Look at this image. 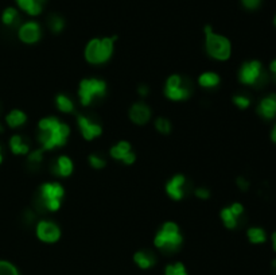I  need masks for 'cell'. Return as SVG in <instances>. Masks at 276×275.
I'll use <instances>...</instances> for the list:
<instances>
[{
  "mask_svg": "<svg viewBox=\"0 0 276 275\" xmlns=\"http://www.w3.org/2000/svg\"><path fill=\"white\" fill-rule=\"evenodd\" d=\"M70 135V127L55 116L40 119L38 123V142L42 150L49 151L65 146Z\"/></svg>",
  "mask_w": 276,
  "mask_h": 275,
  "instance_id": "obj_1",
  "label": "cell"
},
{
  "mask_svg": "<svg viewBox=\"0 0 276 275\" xmlns=\"http://www.w3.org/2000/svg\"><path fill=\"white\" fill-rule=\"evenodd\" d=\"M65 189L59 182L42 183L34 197V210L36 213L57 212L61 208Z\"/></svg>",
  "mask_w": 276,
  "mask_h": 275,
  "instance_id": "obj_2",
  "label": "cell"
},
{
  "mask_svg": "<svg viewBox=\"0 0 276 275\" xmlns=\"http://www.w3.org/2000/svg\"><path fill=\"white\" fill-rule=\"evenodd\" d=\"M183 243V236L181 234V228L174 221H166L156 232L154 238V244L158 249L164 253L177 252Z\"/></svg>",
  "mask_w": 276,
  "mask_h": 275,
  "instance_id": "obj_3",
  "label": "cell"
},
{
  "mask_svg": "<svg viewBox=\"0 0 276 275\" xmlns=\"http://www.w3.org/2000/svg\"><path fill=\"white\" fill-rule=\"evenodd\" d=\"M116 37L93 38L85 46V59L91 65H102L108 62L113 54Z\"/></svg>",
  "mask_w": 276,
  "mask_h": 275,
  "instance_id": "obj_4",
  "label": "cell"
},
{
  "mask_svg": "<svg viewBox=\"0 0 276 275\" xmlns=\"http://www.w3.org/2000/svg\"><path fill=\"white\" fill-rule=\"evenodd\" d=\"M205 49L209 57L217 61H226L232 54V45L226 37L217 34L211 26H205Z\"/></svg>",
  "mask_w": 276,
  "mask_h": 275,
  "instance_id": "obj_5",
  "label": "cell"
},
{
  "mask_svg": "<svg viewBox=\"0 0 276 275\" xmlns=\"http://www.w3.org/2000/svg\"><path fill=\"white\" fill-rule=\"evenodd\" d=\"M78 99L81 105L88 107L97 100H101L107 95V82L101 78H84L78 84Z\"/></svg>",
  "mask_w": 276,
  "mask_h": 275,
  "instance_id": "obj_6",
  "label": "cell"
},
{
  "mask_svg": "<svg viewBox=\"0 0 276 275\" xmlns=\"http://www.w3.org/2000/svg\"><path fill=\"white\" fill-rule=\"evenodd\" d=\"M239 80L244 85L260 88L268 82V74L263 68V64L253 59V61L243 64L239 70Z\"/></svg>",
  "mask_w": 276,
  "mask_h": 275,
  "instance_id": "obj_7",
  "label": "cell"
},
{
  "mask_svg": "<svg viewBox=\"0 0 276 275\" xmlns=\"http://www.w3.org/2000/svg\"><path fill=\"white\" fill-rule=\"evenodd\" d=\"M163 92L171 101H183L193 95V84L189 78L181 74H173L166 80Z\"/></svg>",
  "mask_w": 276,
  "mask_h": 275,
  "instance_id": "obj_8",
  "label": "cell"
},
{
  "mask_svg": "<svg viewBox=\"0 0 276 275\" xmlns=\"http://www.w3.org/2000/svg\"><path fill=\"white\" fill-rule=\"evenodd\" d=\"M36 238L44 243H55L61 238V229L55 223L50 220H40L35 227Z\"/></svg>",
  "mask_w": 276,
  "mask_h": 275,
  "instance_id": "obj_9",
  "label": "cell"
},
{
  "mask_svg": "<svg viewBox=\"0 0 276 275\" xmlns=\"http://www.w3.org/2000/svg\"><path fill=\"white\" fill-rule=\"evenodd\" d=\"M77 125H78L82 138L88 142L96 139L102 134L101 124L85 115H77Z\"/></svg>",
  "mask_w": 276,
  "mask_h": 275,
  "instance_id": "obj_10",
  "label": "cell"
},
{
  "mask_svg": "<svg viewBox=\"0 0 276 275\" xmlns=\"http://www.w3.org/2000/svg\"><path fill=\"white\" fill-rule=\"evenodd\" d=\"M189 191V182L183 174H175L166 183V193L174 201H181Z\"/></svg>",
  "mask_w": 276,
  "mask_h": 275,
  "instance_id": "obj_11",
  "label": "cell"
},
{
  "mask_svg": "<svg viewBox=\"0 0 276 275\" xmlns=\"http://www.w3.org/2000/svg\"><path fill=\"white\" fill-rule=\"evenodd\" d=\"M109 155L115 161H119L124 165H132L136 161V154L132 151V146L127 140H120L115 146L111 147Z\"/></svg>",
  "mask_w": 276,
  "mask_h": 275,
  "instance_id": "obj_12",
  "label": "cell"
},
{
  "mask_svg": "<svg viewBox=\"0 0 276 275\" xmlns=\"http://www.w3.org/2000/svg\"><path fill=\"white\" fill-rule=\"evenodd\" d=\"M244 216V206L240 202H233L230 206H226L220 212L222 223L228 229H235L239 227L241 219Z\"/></svg>",
  "mask_w": 276,
  "mask_h": 275,
  "instance_id": "obj_13",
  "label": "cell"
},
{
  "mask_svg": "<svg viewBox=\"0 0 276 275\" xmlns=\"http://www.w3.org/2000/svg\"><path fill=\"white\" fill-rule=\"evenodd\" d=\"M128 115H130L132 123L138 125H144L148 123L151 116H153V111L144 101H136L131 105Z\"/></svg>",
  "mask_w": 276,
  "mask_h": 275,
  "instance_id": "obj_14",
  "label": "cell"
},
{
  "mask_svg": "<svg viewBox=\"0 0 276 275\" xmlns=\"http://www.w3.org/2000/svg\"><path fill=\"white\" fill-rule=\"evenodd\" d=\"M42 31H40L39 23L36 22H26L19 27L18 37L23 44L33 45L36 44L40 39Z\"/></svg>",
  "mask_w": 276,
  "mask_h": 275,
  "instance_id": "obj_15",
  "label": "cell"
},
{
  "mask_svg": "<svg viewBox=\"0 0 276 275\" xmlns=\"http://www.w3.org/2000/svg\"><path fill=\"white\" fill-rule=\"evenodd\" d=\"M73 170H74V165L68 155H59L57 159L53 161L50 166V172L58 178H66V177L72 176Z\"/></svg>",
  "mask_w": 276,
  "mask_h": 275,
  "instance_id": "obj_16",
  "label": "cell"
},
{
  "mask_svg": "<svg viewBox=\"0 0 276 275\" xmlns=\"http://www.w3.org/2000/svg\"><path fill=\"white\" fill-rule=\"evenodd\" d=\"M258 114L262 116L263 119L271 120L276 116V95L271 93V95L265 96L264 99L258 105Z\"/></svg>",
  "mask_w": 276,
  "mask_h": 275,
  "instance_id": "obj_17",
  "label": "cell"
},
{
  "mask_svg": "<svg viewBox=\"0 0 276 275\" xmlns=\"http://www.w3.org/2000/svg\"><path fill=\"white\" fill-rule=\"evenodd\" d=\"M134 262L142 270H148L156 264V257L150 249H140L134 255Z\"/></svg>",
  "mask_w": 276,
  "mask_h": 275,
  "instance_id": "obj_18",
  "label": "cell"
},
{
  "mask_svg": "<svg viewBox=\"0 0 276 275\" xmlns=\"http://www.w3.org/2000/svg\"><path fill=\"white\" fill-rule=\"evenodd\" d=\"M19 8L29 14L30 16H36L44 11V6L46 0H15Z\"/></svg>",
  "mask_w": 276,
  "mask_h": 275,
  "instance_id": "obj_19",
  "label": "cell"
},
{
  "mask_svg": "<svg viewBox=\"0 0 276 275\" xmlns=\"http://www.w3.org/2000/svg\"><path fill=\"white\" fill-rule=\"evenodd\" d=\"M10 149L15 155H25L30 153V143L23 139V136L14 135L10 139Z\"/></svg>",
  "mask_w": 276,
  "mask_h": 275,
  "instance_id": "obj_20",
  "label": "cell"
},
{
  "mask_svg": "<svg viewBox=\"0 0 276 275\" xmlns=\"http://www.w3.org/2000/svg\"><path fill=\"white\" fill-rule=\"evenodd\" d=\"M220 76L215 72H205L198 77V84L205 89H215L220 85Z\"/></svg>",
  "mask_w": 276,
  "mask_h": 275,
  "instance_id": "obj_21",
  "label": "cell"
},
{
  "mask_svg": "<svg viewBox=\"0 0 276 275\" xmlns=\"http://www.w3.org/2000/svg\"><path fill=\"white\" fill-rule=\"evenodd\" d=\"M6 121L11 129H19L27 121V116L23 111L20 110H12L10 114L6 116Z\"/></svg>",
  "mask_w": 276,
  "mask_h": 275,
  "instance_id": "obj_22",
  "label": "cell"
},
{
  "mask_svg": "<svg viewBox=\"0 0 276 275\" xmlns=\"http://www.w3.org/2000/svg\"><path fill=\"white\" fill-rule=\"evenodd\" d=\"M55 105L58 108L59 112L62 114H72L74 112V103L68 95L59 93L55 96Z\"/></svg>",
  "mask_w": 276,
  "mask_h": 275,
  "instance_id": "obj_23",
  "label": "cell"
},
{
  "mask_svg": "<svg viewBox=\"0 0 276 275\" xmlns=\"http://www.w3.org/2000/svg\"><path fill=\"white\" fill-rule=\"evenodd\" d=\"M2 22H3V25H6L7 27L18 26L19 22H20V16H19L18 10L14 7L6 8L3 15H2Z\"/></svg>",
  "mask_w": 276,
  "mask_h": 275,
  "instance_id": "obj_24",
  "label": "cell"
},
{
  "mask_svg": "<svg viewBox=\"0 0 276 275\" xmlns=\"http://www.w3.org/2000/svg\"><path fill=\"white\" fill-rule=\"evenodd\" d=\"M44 154L45 151L42 149H36V150L31 151L27 157V166L31 170H38L44 162Z\"/></svg>",
  "mask_w": 276,
  "mask_h": 275,
  "instance_id": "obj_25",
  "label": "cell"
},
{
  "mask_svg": "<svg viewBox=\"0 0 276 275\" xmlns=\"http://www.w3.org/2000/svg\"><path fill=\"white\" fill-rule=\"evenodd\" d=\"M248 240L253 244H262L267 240V235H265V231L259 227H252L247 231Z\"/></svg>",
  "mask_w": 276,
  "mask_h": 275,
  "instance_id": "obj_26",
  "label": "cell"
},
{
  "mask_svg": "<svg viewBox=\"0 0 276 275\" xmlns=\"http://www.w3.org/2000/svg\"><path fill=\"white\" fill-rule=\"evenodd\" d=\"M48 26L51 33L59 34L62 33V30L65 29V20H63L62 16H59V15L57 14L50 15L48 19Z\"/></svg>",
  "mask_w": 276,
  "mask_h": 275,
  "instance_id": "obj_27",
  "label": "cell"
},
{
  "mask_svg": "<svg viewBox=\"0 0 276 275\" xmlns=\"http://www.w3.org/2000/svg\"><path fill=\"white\" fill-rule=\"evenodd\" d=\"M154 125H155V130L159 134H163V135H168L171 132V130H173V125H171V121L168 120V119L166 118H156L155 119V123H154Z\"/></svg>",
  "mask_w": 276,
  "mask_h": 275,
  "instance_id": "obj_28",
  "label": "cell"
},
{
  "mask_svg": "<svg viewBox=\"0 0 276 275\" xmlns=\"http://www.w3.org/2000/svg\"><path fill=\"white\" fill-rule=\"evenodd\" d=\"M164 275H189L186 270L185 264L178 262V263L168 264L164 268Z\"/></svg>",
  "mask_w": 276,
  "mask_h": 275,
  "instance_id": "obj_29",
  "label": "cell"
},
{
  "mask_svg": "<svg viewBox=\"0 0 276 275\" xmlns=\"http://www.w3.org/2000/svg\"><path fill=\"white\" fill-rule=\"evenodd\" d=\"M88 161H89V165L96 170H101L107 166L105 158L98 154H91L89 155V158H88Z\"/></svg>",
  "mask_w": 276,
  "mask_h": 275,
  "instance_id": "obj_30",
  "label": "cell"
},
{
  "mask_svg": "<svg viewBox=\"0 0 276 275\" xmlns=\"http://www.w3.org/2000/svg\"><path fill=\"white\" fill-rule=\"evenodd\" d=\"M0 275H19V272L12 263L0 261Z\"/></svg>",
  "mask_w": 276,
  "mask_h": 275,
  "instance_id": "obj_31",
  "label": "cell"
},
{
  "mask_svg": "<svg viewBox=\"0 0 276 275\" xmlns=\"http://www.w3.org/2000/svg\"><path fill=\"white\" fill-rule=\"evenodd\" d=\"M233 104L240 108V110H247L248 107L251 105V99L248 96L244 95H236L233 97Z\"/></svg>",
  "mask_w": 276,
  "mask_h": 275,
  "instance_id": "obj_32",
  "label": "cell"
},
{
  "mask_svg": "<svg viewBox=\"0 0 276 275\" xmlns=\"http://www.w3.org/2000/svg\"><path fill=\"white\" fill-rule=\"evenodd\" d=\"M23 220H25V224L27 225H31V224L36 223V212L34 209H27L23 213Z\"/></svg>",
  "mask_w": 276,
  "mask_h": 275,
  "instance_id": "obj_33",
  "label": "cell"
},
{
  "mask_svg": "<svg viewBox=\"0 0 276 275\" xmlns=\"http://www.w3.org/2000/svg\"><path fill=\"white\" fill-rule=\"evenodd\" d=\"M194 195H196L197 198H200V200H207V198L210 197V191L205 186H200L194 189Z\"/></svg>",
  "mask_w": 276,
  "mask_h": 275,
  "instance_id": "obj_34",
  "label": "cell"
},
{
  "mask_svg": "<svg viewBox=\"0 0 276 275\" xmlns=\"http://www.w3.org/2000/svg\"><path fill=\"white\" fill-rule=\"evenodd\" d=\"M236 185L239 186V189L243 192H247L249 187H251V182L245 178V177H237Z\"/></svg>",
  "mask_w": 276,
  "mask_h": 275,
  "instance_id": "obj_35",
  "label": "cell"
},
{
  "mask_svg": "<svg viewBox=\"0 0 276 275\" xmlns=\"http://www.w3.org/2000/svg\"><path fill=\"white\" fill-rule=\"evenodd\" d=\"M241 3L248 10H256L262 3V0H241Z\"/></svg>",
  "mask_w": 276,
  "mask_h": 275,
  "instance_id": "obj_36",
  "label": "cell"
},
{
  "mask_svg": "<svg viewBox=\"0 0 276 275\" xmlns=\"http://www.w3.org/2000/svg\"><path fill=\"white\" fill-rule=\"evenodd\" d=\"M138 93L140 97H147V96L150 95V88H148V85H145V84H140L138 87Z\"/></svg>",
  "mask_w": 276,
  "mask_h": 275,
  "instance_id": "obj_37",
  "label": "cell"
},
{
  "mask_svg": "<svg viewBox=\"0 0 276 275\" xmlns=\"http://www.w3.org/2000/svg\"><path fill=\"white\" fill-rule=\"evenodd\" d=\"M269 70H271V73H272L273 78L276 80V58L273 59L272 62H271V65H269Z\"/></svg>",
  "mask_w": 276,
  "mask_h": 275,
  "instance_id": "obj_38",
  "label": "cell"
},
{
  "mask_svg": "<svg viewBox=\"0 0 276 275\" xmlns=\"http://www.w3.org/2000/svg\"><path fill=\"white\" fill-rule=\"evenodd\" d=\"M271 139H272L273 143L276 144V124H275V127L272 129V132H271Z\"/></svg>",
  "mask_w": 276,
  "mask_h": 275,
  "instance_id": "obj_39",
  "label": "cell"
},
{
  "mask_svg": "<svg viewBox=\"0 0 276 275\" xmlns=\"http://www.w3.org/2000/svg\"><path fill=\"white\" fill-rule=\"evenodd\" d=\"M272 247H273V249L276 251V232H273L272 234Z\"/></svg>",
  "mask_w": 276,
  "mask_h": 275,
  "instance_id": "obj_40",
  "label": "cell"
},
{
  "mask_svg": "<svg viewBox=\"0 0 276 275\" xmlns=\"http://www.w3.org/2000/svg\"><path fill=\"white\" fill-rule=\"evenodd\" d=\"M272 271L276 274V259L272 262Z\"/></svg>",
  "mask_w": 276,
  "mask_h": 275,
  "instance_id": "obj_41",
  "label": "cell"
},
{
  "mask_svg": "<svg viewBox=\"0 0 276 275\" xmlns=\"http://www.w3.org/2000/svg\"><path fill=\"white\" fill-rule=\"evenodd\" d=\"M3 161V154H2V147H0V163Z\"/></svg>",
  "mask_w": 276,
  "mask_h": 275,
  "instance_id": "obj_42",
  "label": "cell"
},
{
  "mask_svg": "<svg viewBox=\"0 0 276 275\" xmlns=\"http://www.w3.org/2000/svg\"><path fill=\"white\" fill-rule=\"evenodd\" d=\"M273 25H275V26H276V16H275V19H273Z\"/></svg>",
  "mask_w": 276,
  "mask_h": 275,
  "instance_id": "obj_43",
  "label": "cell"
},
{
  "mask_svg": "<svg viewBox=\"0 0 276 275\" xmlns=\"http://www.w3.org/2000/svg\"><path fill=\"white\" fill-rule=\"evenodd\" d=\"M3 131V127H2V124H0V132Z\"/></svg>",
  "mask_w": 276,
  "mask_h": 275,
  "instance_id": "obj_44",
  "label": "cell"
}]
</instances>
